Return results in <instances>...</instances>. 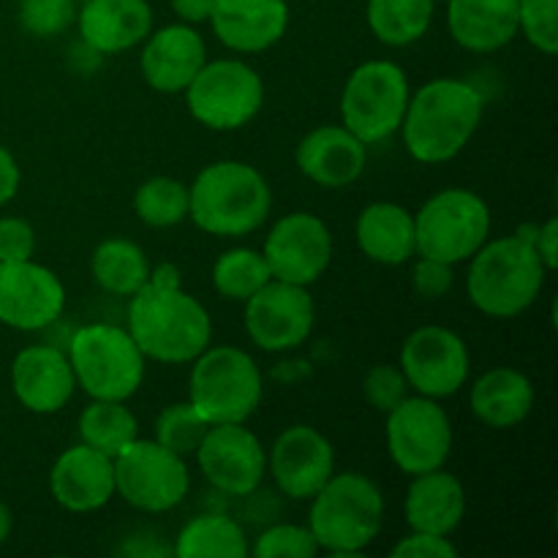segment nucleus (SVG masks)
I'll use <instances>...</instances> for the list:
<instances>
[{
  "label": "nucleus",
  "instance_id": "3",
  "mask_svg": "<svg viewBox=\"0 0 558 558\" xmlns=\"http://www.w3.org/2000/svg\"><path fill=\"white\" fill-rule=\"evenodd\" d=\"M548 267L534 248V227L485 240L466 272L469 300L494 319H515L537 303Z\"/></svg>",
  "mask_w": 558,
  "mask_h": 558
},
{
  "label": "nucleus",
  "instance_id": "14",
  "mask_svg": "<svg viewBox=\"0 0 558 558\" xmlns=\"http://www.w3.org/2000/svg\"><path fill=\"white\" fill-rule=\"evenodd\" d=\"M398 365L417 396L441 401L456 396L466 385L472 360H469L466 341L458 332H452L450 327L428 325L414 330L403 341Z\"/></svg>",
  "mask_w": 558,
  "mask_h": 558
},
{
  "label": "nucleus",
  "instance_id": "8",
  "mask_svg": "<svg viewBox=\"0 0 558 558\" xmlns=\"http://www.w3.org/2000/svg\"><path fill=\"white\" fill-rule=\"evenodd\" d=\"M490 234V207L469 189H445L414 216L417 256L458 265L472 259Z\"/></svg>",
  "mask_w": 558,
  "mask_h": 558
},
{
  "label": "nucleus",
  "instance_id": "44",
  "mask_svg": "<svg viewBox=\"0 0 558 558\" xmlns=\"http://www.w3.org/2000/svg\"><path fill=\"white\" fill-rule=\"evenodd\" d=\"M20 163H16L14 153L5 150L3 145H0V207L9 205L11 199L16 196V191H20Z\"/></svg>",
  "mask_w": 558,
  "mask_h": 558
},
{
  "label": "nucleus",
  "instance_id": "16",
  "mask_svg": "<svg viewBox=\"0 0 558 558\" xmlns=\"http://www.w3.org/2000/svg\"><path fill=\"white\" fill-rule=\"evenodd\" d=\"M194 458L207 483L227 496H251L267 472V450L245 423L210 425Z\"/></svg>",
  "mask_w": 558,
  "mask_h": 558
},
{
  "label": "nucleus",
  "instance_id": "13",
  "mask_svg": "<svg viewBox=\"0 0 558 558\" xmlns=\"http://www.w3.org/2000/svg\"><path fill=\"white\" fill-rule=\"evenodd\" d=\"M316 308L308 287L270 281L245 300V332L262 352H289L308 341Z\"/></svg>",
  "mask_w": 558,
  "mask_h": 558
},
{
  "label": "nucleus",
  "instance_id": "43",
  "mask_svg": "<svg viewBox=\"0 0 558 558\" xmlns=\"http://www.w3.org/2000/svg\"><path fill=\"white\" fill-rule=\"evenodd\" d=\"M534 248H537L539 259L554 272L558 267V218L550 216L543 227H534Z\"/></svg>",
  "mask_w": 558,
  "mask_h": 558
},
{
  "label": "nucleus",
  "instance_id": "36",
  "mask_svg": "<svg viewBox=\"0 0 558 558\" xmlns=\"http://www.w3.org/2000/svg\"><path fill=\"white\" fill-rule=\"evenodd\" d=\"M76 0H20L22 31L36 38H52L76 22Z\"/></svg>",
  "mask_w": 558,
  "mask_h": 558
},
{
  "label": "nucleus",
  "instance_id": "41",
  "mask_svg": "<svg viewBox=\"0 0 558 558\" xmlns=\"http://www.w3.org/2000/svg\"><path fill=\"white\" fill-rule=\"evenodd\" d=\"M412 281H414V292H417L420 298L439 300L450 292L456 276H452V265H447V262L430 259V256H420V259L414 262Z\"/></svg>",
  "mask_w": 558,
  "mask_h": 558
},
{
  "label": "nucleus",
  "instance_id": "29",
  "mask_svg": "<svg viewBox=\"0 0 558 558\" xmlns=\"http://www.w3.org/2000/svg\"><path fill=\"white\" fill-rule=\"evenodd\" d=\"M90 272L93 281H96L104 292L114 294V298H131L136 289L145 287L153 267L140 245L123 238H112L104 240V243L93 251Z\"/></svg>",
  "mask_w": 558,
  "mask_h": 558
},
{
  "label": "nucleus",
  "instance_id": "10",
  "mask_svg": "<svg viewBox=\"0 0 558 558\" xmlns=\"http://www.w3.org/2000/svg\"><path fill=\"white\" fill-rule=\"evenodd\" d=\"M185 104L196 123L213 131H238L259 114L265 85L243 60H207L185 87Z\"/></svg>",
  "mask_w": 558,
  "mask_h": 558
},
{
  "label": "nucleus",
  "instance_id": "20",
  "mask_svg": "<svg viewBox=\"0 0 558 558\" xmlns=\"http://www.w3.org/2000/svg\"><path fill=\"white\" fill-rule=\"evenodd\" d=\"M140 69L147 85L158 93H183L207 63L205 38L189 22H174L145 38Z\"/></svg>",
  "mask_w": 558,
  "mask_h": 558
},
{
  "label": "nucleus",
  "instance_id": "12",
  "mask_svg": "<svg viewBox=\"0 0 558 558\" xmlns=\"http://www.w3.org/2000/svg\"><path fill=\"white\" fill-rule=\"evenodd\" d=\"M387 450L403 474L434 472L452 456V423L439 401L425 396H407L387 412Z\"/></svg>",
  "mask_w": 558,
  "mask_h": 558
},
{
  "label": "nucleus",
  "instance_id": "42",
  "mask_svg": "<svg viewBox=\"0 0 558 558\" xmlns=\"http://www.w3.org/2000/svg\"><path fill=\"white\" fill-rule=\"evenodd\" d=\"M392 558H456L458 548L450 537L430 532H409L401 543L390 550Z\"/></svg>",
  "mask_w": 558,
  "mask_h": 558
},
{
  "label": "nucleus",
  "instance_id": "40",
  "mask_svg": "<svg viewBox=\"0 0 558 558\" xmlns=\"http://www.w3.org/2000/svg\"><path fill=\"white\" fill-rule=\"evenodd\" d=\"M36 254V232L25 218H0V262H25Z\"/></svg>",
  "mask_w": 558,
  "mask_h": 558
},
{
  "label": "nucleus",
  "instance_id": "4",
  "mask_svg": "<svg viewBox=\"0 0 558 558\" xmlns=\"http://www.w3.org/2000/svg\"><path fill=\"white\" fill-rule=\"evenodd\" d=\"M272 191L265 174L245 161H216L189 189V216L216 238H245L267 221Z\"/></svg>",
  "mask_w": 558,
  "mask_h": 558
},
{
  "label": "nucleus",
  "instance_id": "24",
  "mask_svg": "<svg viewBox=\"0 0 558 558\" xmlns=\"http://www.w3.org/2000/svg\"><path fill=\"white\" fill-rule=\"evenodd\" d=\"M76 25L87 49L118 54L140 47L150 36L153 9L147 0H82Z\"/></svg>",
  "mask_w": 558,
  "mask_h": 558
},
{
  "label": "nucleus",
  "instance_id": "5",
  "mask_svg": "<svg viewBox=\"0 0 558 558\" xmlns=\"http://www.w3.org/2000/svg\"><path fill=\"white\" fill-rule=\"evenodd\" d=\"M308 501L311 534L332 556L363 554L385 526V496L365 474H332Z\"/></svg>",
  "mask_w": 558,
  "mask_h": 558
},
{
  "label": "nucleus",
  "instance_id": "33",
  "mask_svg": "<svg viewBox=\"0 0 558 558\" xmlns=\"http://www.w3.org/2000/svg\"><path fill=\"white\" fill-rule=\"evenodd\" d=\"M270 278L265 254L254 248H232L218 256L213 265V287L223 300H234V303H245Z\"/></svg>",
  "mask_w": 558,
  "mask_h": 558
},
{
  "label": "nucleus",
  "instance_id": "17",
  "mask_svg": "<svg viewBox=\"0 0 558 558\" xmlns=\"http://www.w3.org/2000/svg\"><path fill=\"white\" fill-rule=\"evenodd\" d=\"M65 287L38 262H0V325L36 332L63 316Z\"/></svg>",
  "mask_w": 558,
  "mask_h": 558
},
{
  "label": "nucleus",
  "instance_id": "2",
  "mask_svg": "<svg viewBox=\"0 0 558 558\" xmlns=\"http://www.w3.org/2000/svg\"><path fill=\"white\" fill-rule=\"evenodd\" d=\"M485 98L472 82L439 76L409 96L401 134L420 163L452 161L483 123Z\"/></svg>",
  "mask_w": 558,
  "mask_h": 558
},
{
  "label": "nucleus",
  "instance_id": "9",
  "mask_svg": "<svg viewBox=\"0 0 558 558\" xmlns=\"http://www.w3.org/2000/svg\"><path fill=\"white\" fill-rule=\"evenodd\" d=\"M407 71L392 60H368L349 74L341 93L343 125L363 145L390 140L401 131L409 107Z\"/></svg>",
  "mask_w": 558,
  "mask_h": 558
},
{
  "label": "nucleus",
  "instance_id": "15",
  "mask_svg": "<svg viewBox=\"0 0 558 558\" xmlns=\"http://www.w3.org/2000/svg\"><path fill=\"white\" fill-rule=\"evenodd\" d=\"M262 254L276 281L311 287L330 267V229L314 213H289L270 229Z\"/></svg>",
  "mask_w": 558,
  "mask_h": 558
},
{
  "label": "nucleus",
  "instance_id": "7",
  "mask_svg": "<svg viewBox=\"0 0 558 558\" xmlns=\"http://www.w3.org/2000/svg\"><path fill=\"white\" fill-rule=\"evenodd\" d=\"M76 387L98 401H129L145 381V354L118 325H85L69 343Z\"/></svg>",
  "mask_w": 558,
  "mask_h": 558
},
{
  "label": "nucleus",
  "instance_id": "37",
  "mask_svg": "<svg viewBox=\"0 0 558 558\" xmlns=\"http://www.w3.org/2000/svg\"><path fill=\"white\" fill-rule=\"evenodd\" d=\"M518 33L543 54H556L558 0H518Z\"/></svg>",
  "mask_w": 558,
  "mask_h": 558
},
{
  "label": "nucleus",
  "instance_id": "32",
  "mask_svg": "<svg viewBox=\"0 0 558 558\" xmlns=\"http://www.w3.org/2000/svg\"><path fill=\"white\" fill-rule=\"evenodd\" d=\"M82 445L93 447V450L104 452V456L114 458L131 445V441L140 439V423L131 414V409L125 407V401H98L93 398L90 407L82 409L80 423Z\"/></svg>",
  "mask_w": 558,
  "mask_h": 558
},
{
  "label": "nucleus",
  "instance_id": "48",
  "mask_svg": "<svg viewBox=\"0 0 558 558\" xmlns=\"http://www.w3.org/2000/svg\"><path fill=\"white\" fill-rule=\"evenodd\" d=\"M436 3H439V0H436Z\"/></svg>",
  "mask_w": 558,
  "mask_h": 558
},
{
  "label": "nucleus",
  "instance_id": "45",
  "mask_svg": "<svg viewBox=\"0 0 558 558\" xmlns=\"http://www.w3.org/2000/svg\"><path fill=\"white\" fill-rule=\"evenodd\" d=\"M216 3L218 0H169V5H172L174 14L180 16V22H189V25L210 22Z\"/></svg>",
  "mask_w": 558,
  "mask_h": 558
},
{
  "label": "nucleus",
  "instance_id": "11",
  "mask_svg": "<svg viewBox=\"0 0 558 558\" xmlns=\"http://www.w3.org/2000/svg\"><path fill=\"white\" fill-rule=\"evenodd\" d=\"M114 463V496L142 512H169L189 496L191 474L185 458L150 441H131Z\"/></svg>",
  "mask_w": 558,
  "mask_h": 558
},
{
  "label": "nucleus",
  "instance_id": "22",
  "mask_svg": "<svg viewBox=\"0 0 558 558\" xmlns=\"http://www.w3.org/2000/svg\"><path fill=\"white\" fill-rule=\"evenodd\" d=\"M213 33L227 49L256 54L276 47L289 27L287 0H218L210 16Z\"/></svg>",
  "mask_w": 558,
  "mask_h": 558
},
{
  "label": "nucleus",
  "instance_id": "27",
  "mask_svg": "<svg viewBox=\"0 0 558 558\" xmlns=\"http://www.w3.org/2000/svg\"><path fill=\"white\" fill-rule=\"evenodd\" d=\"M474 417L494 430L518 428L534 409V385L523 371L490 368L472 385L469 396Z\"/></svg>",
  "mask_w": 558,
  "mask_h": 558
},
{
  "label": "nucleus",
  "instance_id": "18",
  "mask_svg": "<svg viewBox=\"0 0 558 558\" xmlns=\"http://www.w3.org/2000/svg\"><path fill=\"white\" fill-rule=\"evenodd\" d=\"M267 472L281 494L305 501L336 474V452L325 434L311 425H292L272 441Z\"/></svg>",
  "mask_w": 558,
  "mask_h": 558
},
{
  "label": "nucleus",
  "instance_id": "1",
  "mask_svg": "<svg viewBox=\"0 0 558 558\" xmlns=\"http://www.w3.org/2000/svg\"><path fill=\"white\" fill-rule=\"evenodd\" d=\"M129 300L125 330L147 360L183 365L210 347V314L194 294L180 287L178 267H156L145 287L136 289Z\"/></svg>",
  "mask_w": 558,
  "mask_h": 558
},
{
  "label": "nucleus",
  "instance_id": "21",
  "mask_svg": "<svg viewBox=\"0 0 558 558\" xmlns=\"http://www.w3.org/2000/svg\"><path fill=\"white\" fill-rule=\"evenodd\" d=\"M49 494L69 512H96L114 496V463L87 445L69 447L49 472Z\"/></svg>",
  "mask_w": 558,
  "mask_h": 558
},
{
  "label": "nucleus",
  "instance_id": "46",
  "mask_svg": "<svg viewBox=\"0 0 558 558\" xmlns=\"http://www.w3.org/2000/svg\"><path fill=\"white\" fill-rule=\"evenodd\" d=\"M11 529H14V512L5 501H0V545L11 537Z\"/></svg>",
  "mask_w": 558,
  "mask_h": 558
},
{
  "label": "nucleus",
  "instance_id": "38",
  "mask_svg": "<svg viewBox=\"0 0 558 558\" xmlns=\"http://www.w3.org/2000/svg\"><path fill=\"white\" fill-rule=\"evenodd\" d=\"M254 554L259 558H311L319 554V545H316L308 526L278 523V526L265 529L259 534Z\"/></svg>",
  "mask_w": 558,
  "mask_h": 558
},
{
  "label": "nucleus",
  "instance_id": "31",
  "mask_svg": "<svg viewBox=\"0 0 558 558\" xmlns=\"http://www.w3.org/2000/svg\"><path fill=\"white\" fill-rule=\"evenodd\" d=\"M436 0H368V27L387 47H409L428 33Z\"/></svg>",
  "mask_w": 558,
  "mask_h": 558
},
{
  "label": "nucleus",
  "instance_id": "34",
  "mask_svg": "<svg viewBox=\"0 0 558 558\" xmlns=\"http://www.w3.org/2000/svg\"><path fill=\"white\" fill-rule=\"evenodd\" d=\"M134 213L147 227H178L189 218V185L163 174L145 180L134 194Z\"/></svg>",
  "mask_w": 558,
  "mask_h": 558
},
{
  "label": "nucleus",
  "instance_id": "23",
  "mask_svg": "<svg viewBox=\"0 0 558 558\" xmlns=\"http://www.w3.org/2000/svg\"><path fill=\"white\" fill-rule=\"evenodd\" d=\"M365 147L347 125H319L298 145V167L322 189H347L363 178L368 163Z\"/></svg>",
  "mask_w": 558,
  "mask_h": 558
},
{
  "label": "nucleus",
  "instance_id": "6",
  "mask_svg": "<svg viewBox=\"0 0 558 558\" xmlns=\"http://www.w3.org/2000/svg\"><path fill=\"white\" fill-rule=\"evenodd\" d=\"M189 401L210 425L245 423L259 409L262 371L238 347H207L191 360Z\"/></svg>",
  "mask_w": 558,
  "mask_h": 558
},
{
  "label": "nucleus",
  "instance_id": "30",
  "mask_svg": "<svg viewBox=\"0 0 558 558\" xmlns=\"http://www.w3.org/2000/svg\"><path fill=\"white\" fill-rule=\"evenodd\" d=\"M248 550V537L240 523L213 512L185 523L174 543L178 558H245Z\"/></svg>",
  "mask_w": 558,
  "mask_h": 558
},
{
  "label": "nucleus",
  "instance_id": "19",
  "mask_svg": "<svg viewBox=\"0 0 558 558\" xmlns=\"http://www.w3.org/2000/svg\"><path fill=\"white\" fill-rule=\"evenodd\" d=\"M11 390L27 412H60L76 390L69 354L47 343L25 347L11 363Z\"/></svg>",
  "mask_w": 558,
  "mask_h": 558
},
{
  "label": "nucleus",
  "instance_id": "39",
  "mask_svg": "<svg viewBox=\"0 0 558 558\" xmlns=\"http://www.w3.org/2000/svg\"><path fill=\"white\" fill-rule=\"evenodd\" d=\"M363 396L376 412H392L409 396V381L403 376L401 365L379 363L368 368V374L363 376Z\"/></svg>",
  "mask_w": 558,
  "mask_h": 558
},
{
  "label": "nucleus",
  "instance_id": "35",
  "mask_svg": "<svg viewBox=\"0 0 558 558\" xmlns=\"http://www.w3.org/2000/svg\"><path fill=\"white\" fill-rule=\"evenodd\" d=\"M207 428H210V423L191 407V401L172 403L156 417V441L172 450L174 456L191 458L199 450Z\"/></svg>",
  "mask_w": 558,
  "mask_h": 558
},
{
  "label": "nucleus",
  "instance_id": "25",
  "mask_svg": "<svg viewBox=\"0 0 558 558\" xmlns=\"http://www.w3.org/2000/svg\"><path fill=\"white\" fill-rule=\"evenodd\" d=\"M403 512H407V523L412 532L450 537L466 515V490L456 474L445 472V466L414 474Z\"/></svg>",
  "mask_w": 558,
  "mask_h": 558
},
{
  "label": "nucleus",
  "instance_id": "47",
  "mask_svg": "<svg viewBox=\"0 0 558 558\" xmlns=\"http://www.w3.org/2000/svg\"><path fill=\"white\" fill-rule=\"evenodd\" d=\"M76 3H82V0H76Z\"/></svg>",
  "mask_w": 558,
  "mask_h": 558
},
{
  "label": "nucleus",
  "instance_id": "28",
  "mask_svg": "<svg viewBox=\"0 0 558 558\" xmlns=\"http://www.w3.org/2000/svg\"><path fill=\"white\" fill-rule=\"evenodd\" d=\"M360 251L376 265H407L414 248V216L396 202H374L365 207L354 227Z\"/></svg>",
  "mask_w": 558,
  "mask_h": 558
},
{
  "label": "nucleus",
  "instance_id": "26",
  "mask_svg": "<svg viewBox=\"0 0 558 558\" xmlns=\"http://www.w3.org/2000/svg\"><path fill=\"white\" fill-rule=\"evenodd\" d=\"M447 27L458 47L496 52L518 36V0H445Z\"/></svg>",
  "mask_w": 558,
  "mask_h": 558
}]
</instances>
